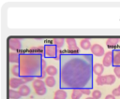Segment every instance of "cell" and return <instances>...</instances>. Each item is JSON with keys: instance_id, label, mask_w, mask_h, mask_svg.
Instances as JSON below:
<instances>
[{"instance_id": "12", "label": "cell", "mask_w": 120, "mask_h": 99, "mask_svg": "<svg viewBox=\"0 0 120 99\" xmlns=\"http://www.w3.org/2000/svg\"><path fill=\"white\" fill-rule=\"evenodd\" d=\"M119 43H120V38H118V37H112V38H108L106 40V45L109 48L116 47Z\"/></svg>"}, {"instance_id": "18", "label": "cell", "mask_w": 120, "mask_h": 99, "mask_svg": "<svg viewBox=\"0 0 120 99\" xmlns=\"http://www.w3.org/2000/svg\"><path fill=\"white\" fill-rule=\"evenodd\" d=\"M82 89H73L71 92V99H80L82 95Z\"/></svg>"}, {"instance_id": "29", "label": "cell", "mask_w": 120, "mask_h": 99, "mask_svg": "<svg viewBox=\"0 0 120 99\" xmlns=\"http://www.w3.org/2000/svg\"><path fill=\"white\" fill-rule=\"evenodd\" d=\"M113 72H114V75L116 78H120V66H115L113 67Z\"/></svg>"}, {"instance_id": "23", "label": "cell", "mask_w": 120, "mask_h": 99, "mask_svg": "<svg viewBox=\"0 0 120 99\" xmlns=\"http://www.w3.org/2000/svg\"><path fill=\"white\" fill-rule=\"evenodd\" d=\"M46 72H47V75L53 77V76H55V75L58 73V70H57V68H56L55 66H53V65H49V66L47 67V69H46Z\"/></svg>"}, {"instance_id": "30", "label": "cell", "mask_w": 120, "mask_h": 99, "mask_svg": "<svg viewBox=\"0 0 120 99\" xmlns=\"http://www.w3.org/2000/svg\"><path fill=\"white\" fill-rule=\"evenodd\" d=\"M112 94L114 95L115 97H116V96H120V89H118V88L113 89V90L112 91Z\"/></svg>"}, {"instance_id": "15", "label": "cell", "mask_w": 120, "mask_h": 99, "mask_svg": "<svg viewBox=\"0 0 120 99\" xmlns=\"http://www.w3.org/2000/svg\"><path fill=\"white\" fill-rule=\"evenodd\" d=\"M80 47L82 50H89V49H91L92 44H91V42L88 38H82L80 41Z\"/></svg>"}, {"instance_id": "21", "label": "cell", "mask_w": 120, "mask_h": 99, "mask_svg": "<svg viewBox=\"0 0 120 99\" xmlns=\"http://www.w3.org/2000/svg\"><path fill=\"white\" fill-rule=\"evenodd\" d=\"M45 85L46 86H48V87H53V86H55V84H56V80H55V78H53V77H52V76H49V77H47L46 78H45Z\"/></svg>"}, {"instance_id": "8", "label": "cell", "mask_w": 120, "mask_h": 99, "mask_svg": "<svg viewBox=\"0 0 120 99\" xmlns=\"http://www.w3.org/2000/svg\"><path fill=\"white\" fill-rule=\"evenodd\" d=\"M25 82L20 78H11L9 79V86H10V89H19L22 85H24Z\"/></svg>"}, {"instance_id": "31", "label": "cell", "mask_w": 120, "mask_h": 99, "mask_svg": "<svg viewBox=\"0 0 120 99\" xmlns=\"http://www.w3.org/2000/svg\"><path fill=\"white\" fill-rule=\"evenodd\" d=\"M47 63H46V61H45V59L43 58V60H42V63H41V70H42V72L43 71H46V69H47Z\"/></svg>"}, {"instance_id": "4", "label": "cell", "mask_w": 120, "mask_h": 99, "mask_svg": "<svg viewBox=\"0 0 120 99\" xmlns=\"http://www.w3.org/2000/svg\"><path fill=\"white\" fill-rule=\"evenodd\" d=\"M66 42L68 44V53H73V54H79L80 53V48L77 46L75 38L68 37V38H66Z\"/></svg>"}, {"instance_id": "24", "label": "cell", "mask_w": 120, "mask_h": 99, "mask_svg": "<svg viewBox=\"0 0 120 99\" xmlns=\"http://www.w3.org/2000/svg\"><path fill=\"white\" fill-rule=\"evenodd\" d=\"M29 52L33 53H38V54H44V47H33L29 50Z\"/></svg>"}, {"instance_id": "7", "label": "cell", "mask_w": 120, "mask_h": 99, "mask_svg": "<svg viewBox=\"0 0 120 99\" xmlns=\"http://www.w3.org/2000/svg\"><path fill=\"white\" fill-rule=\"evenodd\" d=\"M112 60H113V56H112V50L107 51L105 52L103 59H102V64L104 65V67H109L111 65H112Z\"/></svg>"}, {"instance_id": "33", "label": "cell", "mask_w": 120, "mask_h": 99, "mask_svg": "<svg viewBox=\"0 0 120 99\" xmlns=\"http://www.w3.org/2000/svg\"><path fill=\"white\" fill-rule=\"evenodd\" d=\"M104 99H115V96L114 95H112V94H108V95H106L105 96V98Z\"/></svg>"}, {"instance_id": "26", "label": "cell", "mask_w": 120, "mask_h": 99, "mask_svg": "<svg viewBox=\"0 0 120 99\" xmlns=\"http://www.w3.org/2000/svg\"><path fill=\"white\" fill-rule=\"evenodd\" d=\"M35 92H36V94H38V95H44L46 92H47V90H46V87H42V88H39V89H37V90H35Z\"/></svg>"}, {"instance_id": "10", "label": "cell", "mask_w": 120, "mask_h": 99, "mask_svg": "<svg viewBox=\"0 0 120 99\" xmlns=\"http://www.w3.org/2000/svg\"><path fill=\"white\" fill-rule=\"evenodd\" d=\"M67 96H68V94H67L66 90L59 88V90H57L54 92L53 99H67Z\"/></svg>"}, {"instance_id": "20", "label": "cell", "mask_w": 120, "mask_h": 99, "mask_svg": "<svg viewBox=\"0 0 120 99\" xmlns=\"http://www.w3.org/2000/svg\"><path fill=\"white\" fill-rule=\"evenodd\" d=\"M10 72H11V74H12L15 78H20V77H21L19 64H14V65H12L11 68H10Z\"/></svg>"}, {"instance_id": "13", "label": "cell", "mask_w": 120, "mask_h": 99, "mask_svg": "<svg viewBox=\"0 0 120 99\" xmlns=\"http://www.w3.org/2000/svg\"><path fill=\"white\" fill-rule=\"evenodd\" d=\"M104 71V65L101 64H96L93 65V73L97 76H101Z\"/></svg>"}, {"instance_id": "3", "label": "cell", "mask_w": 120, "mask_h": 99, "mask_svg": "<svg viewBox=\"0 0 120 99\" xmlns=\"http://www.w3.org/2000/svg\"><path fill=\"white\" fill-rule=\"evenodd\" d=\"M44 54L43 56L45 58H56L60 54L59 49L52 43H47L44 46Z\"/></svg>"}, {"instance_id": "5", "label": "cell", "mask_w": 120, "mask_h": 99, "mask_svg": "<svg viewBox=\"0 0 120 99\" xmlns=\"http://www.w3.org/2000/svg\"><path fill=\"white\" fill-rule=\"evenodd\" d=\"M8 46L9 49L12 50H19L22 49V42L21 39L18 37H14V36H10L8 38Z\"/></svg>"}, {"instance_id": "16", "label": "cell", "mask_w": 120, "mask_h": 99, "mask_svg": "<svg viewBox=\"0 0 120 99\" xmlns=\"http://www.w3.org/2000/svg\"><path fill=\"white\" fill-rule=\"evenodd\" d=\"M32 85H33L34 90H37V89H39V88H42V87L46 86L45 82L40 78H36L34 81H32Z\"/></svg>"}, {"instance_id": "28", "label": "cell", "mask_w": 120, "mask_h": 99, "mask_svg": "<svg viewBox=\"0 0 120 99\" xmlns=\"http://www.w3.org/2000/svg\"><path fill=\"white\" fill-rule=\"evenodd\" d=\"M21 78L25 82V84H26L27 82L34 81V80H35V78H34V77H21Z\"/></svg>"}, {"instance_id": "11", "label": "cell", "mask_w": 120, "mask_h": 99, "mask_svg": "<svg viewBox=\"0 0 120 99\" xmlns=\"http://www.w3.org/2000/svg\"><path fill=\"white\" fill-rule=\"evenodd\" d=\"M20 56L21 54H19L16 51H11L9 53V62L15 64H19L20 63Z\"/></svg>"}, {"instance_id": "27", "label": "cell", "mask_w": 120, "mask_h": 99, "mask_svg": "<svg viewBox=\"0 0 120 99\" xmlns=\"http://www.w3.org/2000/svg\"><path fill=\"white\" fill-rule=\"evenodd\" d=\"M91 93H92V97H93L94 99H99V98L101 97V92L98 91V90H95V91H93Z\"/></svg>"}, {"instance_id": "32", "label": "cell", "mask_w": 120, "mask_h": 99, "mask_svg": "<svg viewBox=\"0 0 120 99\" xmlns=\"http://www.w3.org/2000/svg\"><path fill=\"white\" fill-rule=\"evenodd\" d=\"M82 93L85 94V95H89L90 92H91V89L90 88H82Z\"/></svg>"}, {"instance_id": "6", "label": "cell", "mask_w": 120, "mask_h": 99, "mask_svg": "<svg viewBox=\"0 0 120 99\" xmlns=\"http://www.w3.org/2000/svg\"><path fill=\"white\" fill-rule=\"evenodd\" d=\"M90 50H91L92 54L95 55V56H98V57L104 56V54H105V51H104L103 47L101 45H99V44H97V43L94 44V45H92V47H91Z\"/></svg>"}, {"instance_id": "25", "label": "cell", "mask_w": 120, "mask_h": 99, "mask_svg": "<svg viewBox=\"0 0 120 99\" xmlns=\"http://www.w3.org/2000/svg\"><path fill=\"white\" fill-rule=\"evenodd\" d=\"M96 83L98 85V86H103L105 84V81H104V76H98V78H96Z\"/></svg>"}, {"instance_id": "35", "label": "cell", "mask_w": 120, "mask_h": 99, "mask_svg": "<svg viewBox=\"0 0 120 99\" xmlns=\"http://www.w3.org/2000/svg\"><path fill=\"white\" fill-rule=\"evenodd\" d=\"M117 88H118V89H120V85H119V86H118V87H117Z\"/></svg>"}, {"instance_id": "9", "label": "cell", "mask_w": 120, "mask_h": 99, "mask_svg": "<svg viewBox=\"0 0 120 99\" xmlns=\"http://www.w3.org/2000/svg\"><path fill=\"white\" fill-rule=\"evenodd\" d=\"M112 56H113V60H112V65L113 67L115 66H120V50H112Z\"/></svg>"}, {"instance_id": "1", "label": "cell", "mask_w": 120, "mask_h": 99, "mask_svg": "<svg viewBox=\"0 0 120 99\" xmlns=\"http://www.w3.org/2000/svg\"><path fill=\"white\" fill-rule=\"evenodd\" d=\"M93 56L91 54L61 53L59 88H93Z\"/></svg>"}, {"instance_id": "19", "label": "cell", "mask_w": 120, "mask_h": 99, "mask_svg": "<svg viewBox=\"0 0 120 99\" xmlns=\"http://www.w3.org/2000/svg\"><path fill=\"white\" fill-rule=\"evenodd\" d=\"M65 41H66L65 38H63V37H57V38H53L52 39V44H54L58 49H60V48H62L64 46Z\"/></svg>"}, {"instance_id": "2", "label": "cell", "mask_w": 120, "mask_h": 99, "mask_svg": "<svg viewBox=\"0 0 120 99\" xmlns=\"http://www.w3.org/2000/svg\"><path fill=\"white\" fill-rule=\"evenodd\" d=\"M43 54L38 53H22L20 56V73L21 77H34L39 78L41 76V63Z\"/></svg>"}, {"instance_id": "14", "label": "cell", "mask_w": 120, "mask_h": 99, "mask_svg": "<svg viewBox=\"0 0 120 99\" xmlns=\"http://www.w3.org/2000/svg\"><path fill=\"white\" fill-rule=\"evenodd\" d=\"M18 92L21 93V95H22V96H27V95H29L30 94V92H31V90H30V88L27 86V85H22L19 89H18Z\"/></svg>"}, {"instance_id": "17", "label": "cell", "mask_w": 120, "mask_h": 99, "mask_svg": "<svg viewBox=\"0 0 120 99\" xmlns=\"http://www.w3.org/2000/svg\"><path fill=\"white\" fill-rule=\"evenodd\" d=\"M116 77L115 75H105L104 76V81L106 85H112L115 82Z\"/></svg>"}, {"instance_id": "22", "label": "cell", "mask_w": 120, "mask_h": 99, "mask_svg": "<svg viewBox=\"0 0 120 99\" xmlns=\"http://www.w3.org/2000/svg\"><path fill=\"white\" fill-rule=\"evenodd\" d=\"M8 94H9V98H10V99H20V98L22 97L21 93H20L18 91L14 90V89H10Z\"/></svg>"}, {"instance_id": "34", "label": "cell", "mask_w": 120, "mask_h": 99, "mask_svg": "<svg viewBox=\"0 0 120 99\" xmlns=\"http://www.w3.org/2000/svg\"><path fill=\"white\" fill-rule=\"evenodd\" d=\"M86 99H94V98H93V97H92V96H91V97H87V98H86Z\"/></svg>"}]
</instances>
